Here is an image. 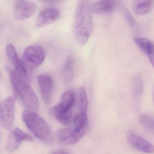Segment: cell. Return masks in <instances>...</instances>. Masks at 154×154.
<instances>
[{"label": "cell", "instance_id": "5", "mask_svg": "<svg viewBox=\"0 0 154 154\" xmlns=\"http://www.w3.org/2000/svg\"><path fill=\"white\" fill-rule=\"evenodd\" d=\"M15 100L13 97H8L4 100L0 106V124L3 128L10 130L14 121Z\"/></svg>", "mask_w": 154, "mask_h": 154}, {"label": "cell", "instance_id": "12", "mask_svg": "<svg viewBox=\"0 0 154 154\" xmlns=\"http://www.w3.org/2000/svg\"><path fill=\"white\" fill-rule=\"evenodd\" d=\"M60 14L59 11L56 8H47L39 14L35 26L37 28H42L51 24L58 19Z\"/></svg>", "mask_w": 154, "mask_h": 154}, {"label": "cell", "instance_id": "10", "mask_svg": "<svg viewBox=\"0 0 154 154\" xmlns=\"http://www.w3.org/2000/svg\"><path fill=\"white\" fill-rule=\"evenodd\" d=\"M36 5L31 2L20 0L14 8V15L17 20H24L31 17L36 11Z\"/></svg>", "mask_w": 154, "mask_h": 154}, {"label": "cell", "instance_id": "16", "mask_svg": "<svg viewBox=\"0 0 154 154\" xmlns=\"http://www.w3.org/2000/svg\"><path fill=\"white\" fill-rule=\"evenodd\" d=\"M153 0H134L133 10L138 15H143L150 12Z\"/></svg>", "mask_w": 154, "mask_h": 154}, {"label": "cell", "instance_id": "2", "mask_svg": "<svg viewBox=\"0 0 154 154\" xmlns=\"http://www.w3.org/2000/svg\"><path fill=\"white\" fill-rule=\"evenodd\" d=\"M7 70L14 91L23 106L26 110L38 112L39 107V100L25 78L10 68H7Z\"/></svg>", "mask_w": 154, "mask_h": 154}, {"label": "cell", "instance_id": "19", "mask_svg": "<svg viewBox=\"0 0 154 154\" xmlns=\"http://www.w3.org/2000/svg\"><path fill=\"white\" fill-rule=\"evenodd\" d=\"M133 88L136 96L140 97L143 95L144 91L143 82L138 75H135L133 77Z\"/></svg>", "mask_w": 154, "mask_h": 154}, {"label": "cell", "instance_id": "8", "mask_svg": "<svg viewBox=\"0 0 154 154\" xmlns=\"http://www.w3.org/2000/svg\"><path fill=\"white\" fill-rule=\"evenodd\" d=\"M33 140V138L31 136L19 128H15L12 131L8 137L6 144V151L11 153L20 146L22 142Z\"/></svg>", "mask_w": 154, "mask_h": 154}, {"label": "cell", "instance_id": "1", "mask_svg": "<svg viewBox=\"0 0 154 154\" xmlns=\"http://www.w3.org/2000/svg\"><path fill=\"white\" fill-rule=\"evenodd\" d=\"M92 7L90 0H79L74 14L73 30L75 39L83 46L88 41L93 29Z\"/></svg>", "mask_w": 154, "mask_h": 154}, {"label": "cell", "instance_id": "22", "mask_svg": "<svg viewBox=\"0 0 154 154\" xmlns=\"http://www.w3.org/2000/svg\"><path fill=\"white\" fill-rule=\"evenodd\" d=\"M42 2L48 4H54L60 2L61 0H39Z\"/></svg>", "mask_w": 154, "mask_h": 154}, {"label": "cell", "instance_id": "9", "mask_svg": "<svg viewBox=\"0 0 154 154\" xmlns=\"http://www.w3.org/2000/svg\"><path fill=\"white\" fill-rule=\"evenodd\" d=\"M85 134V132L78 131L74 128H67L59 130L57 136L59 142L61 143L72 145L77 143Z\"/></svg>", "mask_w": 154, "mask_h": 154}, {"label": "cell", "instance_id": "7", "mask_svg": "<svg viewBox=\"0 0 154 154\" xmlns=\"http://www.w3.org/2000/svg\"><path fill=\"white\" fill-rule=\"evenodd\" d=\"M41 97L46 105L49 104L53 94L54 81L50 75L42 74L37 77Z\"/></svg>", "mask_w": 154, "mask_h": 154}, {"label": "cell", "instance_id": "20", "mask_svg": "<svg viewBox=\"0 0 154 154\" xmlns=\"http://www.w3.org/2000/svg\"><path fill=\"white\" fill-rule=\"evenodd\" d=\"M140 121L142 125L148 131L154 133V119L147 115H141Z\"/></svg>", "mask_w": 154, "mask_h": 154}, {"label": "cell", "instance_id": "3", "mask_svg": "<svg viewBox=\"0 0 154 154\" xmlns=\"http://www.w3.org/2000/svg\"><path fill=\"white\" fill-rule=\"evenodd\" d=\"M22 118L27 128L40 141L46 144L52 143L53 136L49 126L37 112L24 110Z\"/></svg>", "mask_w": 154, "mask_h": 154}, {"label": "cell", "instance_id": "4", "mask_svg": "<svg viewBox=\"0 0 154 154\" xmlns=\"http://www.w3.org/2000/svg\"><path fill=\"white\" fill-rule=\"evenodd\" d=\"M75 101V95L72 91L68 90L62 94L60 103L50 109L52 116L65 125H72L75 115L71 111Z\"/></svg>", "mask_w": 154, "mask_h": 154}, {"label": "cell", "instance_id": "15", "mask_svg": "<svg viewBox=\"0 0 154 154\" xmlns=\"http://www.w3.org/2000/svg\"><path fill=\"white\" fill-rule=\"evenodd\" d=\"M116 4V0H99L92 6V11L97 14L112 11Z\"/></svg>", "mask_w": 154, "mask_h": 154}, {"label": "cell", "instance_id": "23", "mask_svg": "<svg viewBox=\"0 0 154 154\" xmlns=\"http://www.w3.org/2000/svg\"><path fill=\"white\" fill-rule=\"evenodd\" d=\"M52 154H69L68 152L63 150H58L53 152Z\"/></svg>", "mask_w": 154, "mask_h": 154}, {"label": "cell", "instance_id": "11", "mask_svg": "<svg viewBox=\"0 0 154 154\" xmlns=\"http://www.w3.org/2000/svg\"><path fill=\"white\" fill-rule=\"evenodd\" d=\"M5 53L7 58L14 67L15 71L21 76L26 78L27 72L25 66L19 58L17 52L12 44H7L5 48Z\"/></svg>", "mask_w": 154, "mask_h": 154}, {"label": "cell", "instance_id": "21", "mask_svg": "<svg viewBox=\"0 0 154 154\" xmlns=\"http://www.w3.org/2000/svg\"><path fill=\"white\" fill-rule=\"evenodd\" d=\"M123 14L127 24L130 27H134L135 23V20L130 12L127 10V9L124 7L123 8Z\"/></svg>", "mask_w": 154, "mask_h": 154}, {"label": "cell", "instance_id": "13", "mask_svg": "<svg viewBox=\"0 0 154 154\" xmlns=\"http://www.w3.org/2000/svg\"><path fill=\"white\" fill-rule=\"evenodd\" d=\"M128 141L133 147L141 152L149 154L154 153L153 145L136 134H129Z\"/></svg>", "mask_w": 154, "mask_h": 154}, {"label": "cell", "instance_id": "24", "mask_svg": "<svg viewBox=\"0 0 154 154\" xmlns=\"http://www.w3.org/2000/svg\"><path fill=\"white\" fill-rule=\"evenodd\" d=\"M153 102L154 104V88L153 89Z\"/></svg>", "mask_w": 154, "mask_h": 154}, {"label": "cell", "instance_id": "6", "mask_svg": "<svg viewBox=\"0 0 154 154\" xmlns=\"http://www.w3.org/2000/svg\"><path fill=\"white\" fill-rule=\"evenodd\" d=\"M44 49L38 45H31L26 48L24 53V59L32 67L40 66L45 59Z\"/></svg>", "mask_w": 154, "mask_h": 154}, {"label": "cell", "instance_id": "18", "mask_svg": "<svg viewBox=\"0 0 154 154\" xmlns=\"http://www.w3.org/2000/svg\"><path fill=\"white\" fill-rule=\"evenodd\" d=\"M78 112L85 113V114L87 113L88 100L86 89L84 87H81L78 91Z\"/></svg>", "mask_w": 154, "mask_h": 154}, {"label": "cell", "instance_id": "14", "mask_svg": "<svg viewBox=\"0 0 154 154\" xmlns=\"http://www.w3.org/2000/svg\"><path fill=\"white\" fill-rule=\"evenodd\" d=\"M135 42L141 51L147 56L154 68V44L152 42L144 38H135Z\"/></svg>", "mask_w": 154, "mask_h": 154}, {"label": "cell", "instance_id": "17", "mask_svg": "<svg viewBox=\"0 0 154 154\" xmlns=\"http://www.w3.org/2000/svg\"><path fill=\"white\" fill-rule=\"evenodd\" d=\"M61 75L62 80L67 83L73 81L74 77V70L73 62L71 59L69 58L64 63L61 70Z\"/></svg>", "mask_w": 154, "mask_h": 154}]
</instances>
